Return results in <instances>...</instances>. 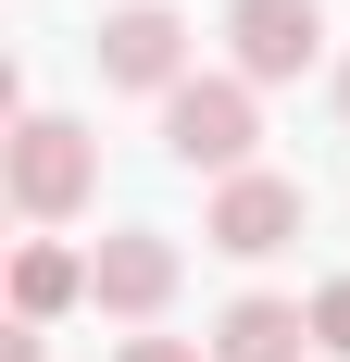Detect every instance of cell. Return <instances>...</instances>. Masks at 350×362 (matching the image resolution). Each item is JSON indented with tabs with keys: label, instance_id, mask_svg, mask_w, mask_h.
I'll return each instance as SVG.
<instances>
[{
	"label": "cell",
	"instance_id": "1",
	"mask_svg": "<svg viewBox=\"0 0 350 362\" xmlns=\"http://www.w3.org/2000/svg\"><path fill=\"white\" fill-rule=\"evenodd\" d=\"M0 175H13V213L26 225H63V213H88V187H101V138L63 125V112H13Z\"/></svg>",
	"mask_w": 350,
	"mask_h": 362
},
{
	"label": "cell",
	"instance_id": "2",
	"mask_svg": "<svg viewBox=\"0 0 350 362\" xmlns=\"http://www.w3.org/2000/svg\"><path fill=\"white\" fill-rule=\"evenodd\" d=\"M250 138H263V88H250V75H188L163 100V150L188 175H213V187L250 175Z\"/></svg>",
	"mask_w": 350,
	"mask_h": 362
},
{
	"label": "cell",
	"instance_id": "3",
	"mask_svg": "<svg viewBox=\"0 0 350 362\" xmlns=\"http://www.w3.org/2000/svg\"><path fill=\"white\" fill-rule=\"evenodd\" d=\"M225 50H238L250 88L313 75V50H325V0H225Z\"/></svg>",
	"mask_w": 350,
	"mask_h": 362
},
{
	"label": "cell",
	"instance_id": "4",
	"mask_svg": "<svg viewBox=\"0 0 350 362\" xmlns=\"http://www.w3.org/2000/svg\"><path fill=\"white\" fill-rule=\"evenodd\" d=\"M101 75L175 100V88H188V13H175V0H125V13H101Z\"/></svg>",
	"mask_w": 350,
	"mask_h": 362
},
{
	"label": "cell",
	"instance_id": "5",
	"mask_svg": "<svg viewBox=\"0 0 350 362\" xmlns=\"http://www.w3.org/2000/svg\"><path fill=\"white\" fill-rule=\"evenodd\" d=\"M201 238H213L225 262H276L288 238H300V187L250 163V175H225V187H213V213H201Z\"/></svg>",
	"mask_w": 350,
	"mask_h": 362
},
{
	"label": "cell",
	"instance_id": "6",
	"mask_svg": "<svg viewBox=\"0 0 350 362\" xmlns=\"http://www.w3.org/2000/svg\"><path fill=\"white\" fill-rule=\"evenodd\" d=\"M88 300L125 313V325H150V313L175 300V238H163V225H113L101 250H88Z\"/></svg>",
	"mask_w": 350,
	"mask_h": 362
},
{
	"label": "cell",
	"instance_id": "7",
	"mask_svg": "<svg viewBox=\"0 0 350 362\" xmlns=\"http://www.w3.org/2000/svg\"><path fill=\"white\" fill-rule=\"evenodd\" d=\"M313 350V300H225L213 313V362H300Z\"/></svg>",
	"mask_w": 350,
	"mask_h": 362
},
{
	"label": "cell",
	"instance_id": "8",
	"mask_svg": "<svg viewBox=\"0 0 350 362\" xmlns=\"http://www.w3.org/2000/svg\"><path fill=\"white\" fill-rule=\"evenodd\" d=\"M75 300H88V262L50 250V238H26V250H13V325H50V313H75Z\"/></svg>",
	"mask_w": 350,
	"mask_h": 362
},
{
	"label": "cell",
	"instance_id": "9",
	"mask_svg": "<svg viewBox=\"0 0 350 362\" xmlns=\"http://www.w3.org/2000/svg\"><path fill=\"white\" fill-rule=\"evenodd\" d=\"M313 350L350 362V275H325V288H313Z\"/></svg>",
	"mask_w": 350,
	"mask_h": 362
},
{
	"label": "cell",
	"instance_id": "10",
	"mask_svg": "<svg viewBox=\"0 0 350 362\" xmlns=\"http://www.w3.org/2000/svg\"><path fill=\"white\" fill-rule=\"evenodd\" d=\"M113 362H201V350H188V337H125Z\"/></svg>",
	"mask_w": 350,
	"mask_h": 362
},
{
	"label": "cell",
	"instance_id": "11",
	"mask_svg": "<svg viewBox=\"0 0 350 362\" xmlns=\"http://www.w3.org/2000/svg\"><path fill=\"white\" fill-rule=\"evenodd\" d=\"M0 362H50V350H38V325H0Z\"/></svg>",
	"mask_w": 350,
	"mask_h": 362
},
{
	"label": "cell",
	"instance_id": "12",
	"mask_svg": "<svg viewBox=\"0 0 350 362\" xmlns=\"http://www.w3.org/2000/svg\"><path fill=\"white\" fill-rule=\"evenodd\" d=\"M338 112H350V63H338Z\"/></svg>",
	"mask_w": 350,
	"mask_h": 362
}]
</instances>
